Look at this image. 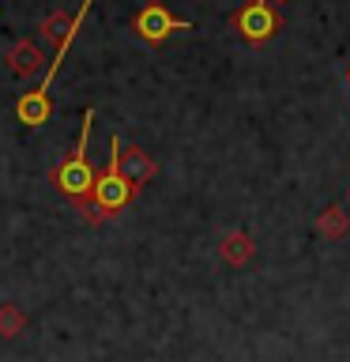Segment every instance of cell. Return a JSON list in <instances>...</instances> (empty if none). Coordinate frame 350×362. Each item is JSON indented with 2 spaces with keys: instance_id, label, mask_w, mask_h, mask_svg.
Wrapping results in <instances>:
<instances>
[{
  "instance_id": "cell-1",
  "label": "cell",
  "mask_w": 350,
  "mask_h": 362,
  "mask_svg": "<svg viewBox=\"0 0 350 362\" xmlns=\"http://www.w3.org/2000/svg\"><path fill=\"white\" fill-rule=\"evenodd\" d=\"M90 124H95V110H83V129H79V140L72 147V155L64 158L61 166L53 170V189L61 192L64 200H72L76 208H87L90 192H95V166L87 163V140H90Z\"/></svg>"
},
{
  "instance_id": "cell-2",
  "label": "cell",
  "mask_w": 350,
  "mask_h": 362,
  "mask_svg": "<svg viewBox=\"0 0 350 362\" xmlns=\"http://www.w3.org/2000/svg\"><path fill=\"white\" fill-rule=\"evenodd\" d=\"M135 197V185L121 174V136L109 140V163L106 170L95 177V192H90V204L83 208V215L90 223L106 219V215H117L121 208H128Z\"/></svg>"
},
{
  "instance_id": "cell-3",
  "label": "cell",
  "mask_w": 350,
  "mask_h": 362,
  "mask_svg": "<svg viewBox=\"0 0 350 362\" xmlns=\"http://www.w3.org/2000/svg\"><path fill=\"white\" fill-rule=\"evenodd\" d=\"M132 30L140 34L147 45H162L174 30H192V23H188V19L169 16V8H166V4L151 0V4H143V8L132 16Z\"/></svg>"
},
{
  "instance_id": "cell-4",
  "label": "cell",
  "mask_w": 350,
  "mask_h": 362,
  "mask_svg": "<svg viewBox=\"0 0 350 362\" xmlns=\"http://www.w3.org/2000/svg\"><path fill=\"white\" fill-rule=\"evenodd\" d=\"M234 30L241 34L245 42L253 45H264L275 38L279 30V11L267 4V0H248L241 11H234Z\"/></svg>"
},
{
  "instance_id": "cell-5",
  "label": "cell",
  "mask_w": 350,
  "mask_h": 362,
  "mask_svg": "<svg viewBox=\"0 0 350 362\" xmlns=\"http://www.w3.org/2000/svg\"><path fill=\"white\" fill-rule=\"evenodd\" d=\"M155 158L143 151V147H121V174L132 181L135 189L143 185V181H151L155 177Z\"/></svg>"
},
{
  "instance_id": "cell-6",
  "label": "cell",
  "mask_w": 350,
  "mask_h": 362,
  "mask_svg": "<svg viewBox=\"0 0 350 362\" xmlns=\"http://www.w3.org/2000/svg\"><path fill=\"white\" fill-rule=\"evenodd\" d=\"M8 61H11V72L16 76H34L42 68V49L34 42H19L16 49L8 53Z\"/></svg>"
},
{
  "instance_id": "cell-7",
  "label": "cell",
  "mask_w": 350,
  "mask_h": 362,
  "mask_svg": "<svg viewBox=\"0 0 350 362\" xmlns=\"http://www.w3.org/2000/svg\"><path fill=\"white\" fill-rule=\"evenodd\" d=\"M253 242H248V234H241V230H234V234H226L222 238V257L230 260V264H245L248 257H253Z\"/></svg>"
},
{
  "instance_id": "cell-8",
  "label": "cell",
  "mask_w": 350,
  "mask_h": 362,
  "mask_svg": "<svg viewBox=\"0 0 350 362\" xmlns=\"http://www.w3.org/2000/svg\"><path fill=\"white\" fill-rule=\"evenodd\" d=\"M316 226H320L327 238H339V234H346V230H350V219H346V211H343V208H327L320 219H316Z\"/></svg>"
},
{
  "instance_id": "cell-9",
  "label": "cell",
  "mask_w": 350,
  "mask_h": 362,
  "mask_svg": "<svg viewBox=\"0 0 350 362\" xmlns=\"http://www.w3.org/2000/svg\"><path fill=\"white\" fill-rule=\"evenodd\" d=\"M23 325H27V317H23V310H19V305H0V336H19L23 332Z\"/></svg>"
},
{
  "instance_id": "cell-10",
  "label": "cell",
  "mask_w": 350,
  "mask_h": 362,
  "mask_svg": "<svg viewBox=\"0 0 350 362\" xmlns=\"http://www.w3.org/2000/svg\"><path fill=\"white\" fill-rule=\"evenodd\" d=\"M346 83H350V72H346Z\"/></svg>"
}]
</instances>
